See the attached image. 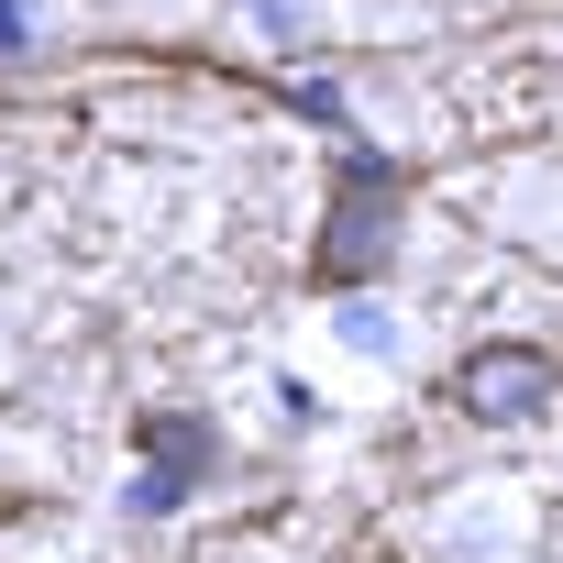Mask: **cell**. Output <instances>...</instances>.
Returning a JSON list of instances; mask_svg holds the SVG:
<instances>
[{
	"instance_id": "obj_1",
	"label": "cell",
	"mask_w": 563,
	"mask_h": 563,
	"mask_svg": "<svg viewBox=\"0 0 563 563\" xmlns=\"http://www.w3.org/2000/svg\"><path fill=\"white\" fill-rule=\"evenodd\" d=\"M398 166L387 155H343V177H332V221H321V243H310V276L321 288H365L376 265H398Z\"/></svg>"
},
{
	"instance_id": "obj_2",
	"label": "cell",
	"mask_w": 563,
	"mask_h": 563,
	"mask_svg": "<svg viewBox=\"0 0 563 563\" xmlns=\"http://www.w3.org/2000/svg\"><path fill=\"white\" fill-rule=\"evenodd\" d=\"M552 398H563V354H552V343H475V354L453 365V409L486 420V431H519V420H541Z\"/></svg>"
},
{
	"instance_id": "obj_5",
	"label": "cell",
	"mask_w": 563,
	"mask_h": 563,
	"mask_svg": "<svg viewBox=\"0 0 563 563\" xmlns=\"http://www.w3.org/2000/svg\"><path fill=\"white\" fill-rule=\"evenodd\" d=\"M23 45V0H0V56H12Z\"/></svg>"
},
{
	"instance_id": "obj_4",
	"label": "cell",
	"mask_w": 563,
	"mask_h": 563,
	"mask_svg": "<svg viewBox=\"0 0 563 563\" xmlns=\"http://www.w3.org/2000/svg\"><path fill=\"white\" fill-rule=\"evenodd\" d=\"M343 343H354L365 365H398V321H387V310H365V299L343 310Z\"/></svg>"
},
{
	"instance_id": "obj_3",
	"label": "cell",
	"mask_w": 563,
	"mask_h": 563,
	"mask_svg": "<svg viewBox=\"0 0 563 563\" xmlns=\"http://www.w3.org/2000/svg\"><path fill=\"white\" fill-rule=\"evenodd\" d=\"M133 442H144V475H133V486H144V508H177V497L210 475V453H221V431H210L199 409H144V420H133Z\"/></svg>"
}]
</instances>
